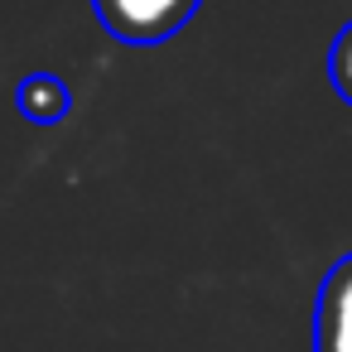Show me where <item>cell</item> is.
<instances>
[{
	"mask_svg": "<svg viewBox=\"0 0 352 352\" xmlns=\"http://www.w3.org/2000/svg\"><path fill=\"white\" fill-rule=\"evenodd\" d=\"M328 73H333V87H338V97L352 107V20H347V25H342V34L333 39Z\"/></svg>",
	"mask_w": 352,
	"mask_h": 352,
	"instance_id": "obj_4",
	"label": "cell"
},
{
	"mask_svg": "<svg viewBox=\"0 0 352 352\" xmlns=\"http://www.w3.org/2000/svg\"><path fill=\"white\" fill-rule=\"evenodd\" d=\"M20 111L39 126H54V121L68 116V87L49 73H34V78L20 82Z\"/></svg>",
	"mask_w": 352,
	"mask_h": 352,
	"instance_id": "obj_3",
	"label": "cell"
},
{
	"mask_svg": "<svg viewBox=\"0 0 352 352\" xmlns=\"http://www.w3.org/2000/svg\"><path fill=\"white\" fill-rule=\"evenodd\" d=\"M314 352H352V256H342L318 285Z\"/></svg>",
	"mask_w": 352,
	"mask_h": 352,
	"instance_id": "obj_2",
	"label": "cell"
},
{
	"mask_svg": "<svg viewBox=\"0 0 352 352\" xmlns=\"http://www.w3.org/2000/svg\"><path fill=\"white\" fill-rule=\"evenodd\" d=\"M92 10L121 44H164L193 20L198 0H92Z\"/></svg>",
	"mask_w": 352,
	"mask_h": 352,
	"instance_id": "obj_1",
	"label": "cell"
}]
</instances>
